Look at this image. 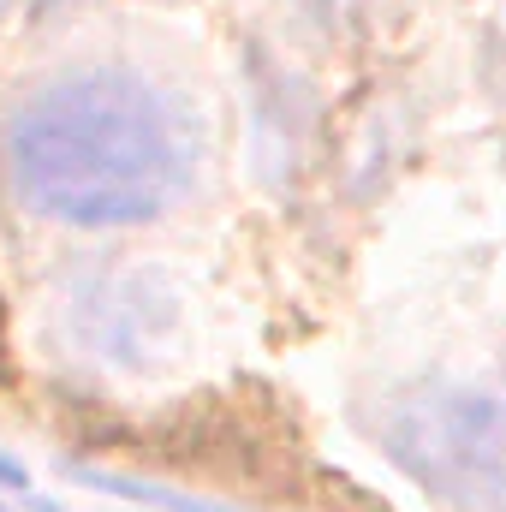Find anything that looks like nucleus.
I'll use <instances>...</instances> for the list:
<instances>
[{"mask_svg": "<svg viewBox=\"0 0 506 512\" xmlns=\"http://www.w3.org/2000/svg\"><path fill=\"white\" fill-rule=\"evenodd\" d=\"M381 453L447 512H506V387L429 382L393 387L370 417Z\"/></svg>", "mask_w": 506, "mask_h": 512, "instance_id": "nucleus-2", "label": "nucleus"}, {"mask_svg": "<svg viewBox=\"0 0 506 512\" xmlns=\"http://www.w3.org/2000/svg\"><path fill=\"white\" fill-rule=\"evenodd\" d=\"M6 6H12V0H0V12H6Z\"/></svg>", "mask_w": 506, "mask_h": 512, "instance_id": "nucleus-7", "label": "nucleus"}, {"mask_svg": "<svg viewBox=\"0 0 506 512\" xmlns=\"http://www.w3.org/2000/svg\"><path fill=\"white\" fill-rule=\"evenodd\" d=\"M0 376H6V310H0Z\"/></svg>", "mask_w": 506, "mask_h": 512, "instance_id": "nucleus-6", "label": "nucleus"}, {"mask_svg": "<svg viewBox=\"0 0 506 512\" xmlns=\"http://www.w3.org/2000/svg\"><path fill=\"white\" fill-rule=\"evenodd\" d=\"M0 489H12V495H30V477H24V465H18L12 453H0Z\"/></svg>", "mask_w": 506, "mask_h": 512, "instance_id": "nucleus-5", "label": "nucleus"}, {"mask_svg": "<svg viewBox=\"0 0 506 512\" xmlns=\"http://www.w3.org/2000/svg\"><path fill=\"white\" fill-rule=\"evenodd\" d=\"M60 334L90 370L149 376L179 358L185 298L155 268H90L60 292Z\"/></svg>", "mask_w": 506, "mask_h": 512, "instance_id": "nucleus-3", "label": "nucleus"}, {"mask_svg": "<svg viewBox=\"0 0 506 512\" xmlns=\"http://www.w3.org/2000/svg\"><path fill=\"white\" fill-rule=\"evenodd\" d=\"M197 167L191 108L137 66H72L6 120V173L30 215L60 227H143Z\"/></svg>", "mask_w": 506, "mask_h": 512, "instance_id": "nucleus-1", "label": "nucleus"}, {"mask_svg": "<svg viewBox=\"0 0 506 512\" xmlns=\"http://www.w3.org/2000/svg\"><path fill=\"white\" fill-rule=\"evenodd\" d=\"M84 483H96V489H114V495H126V501L167 507V512H227V507H209V501H185V495H173V489H143V483H126V477H96V471H84Z\"/></svg>", "mask_w": 506, "mask_h": 512, "instance_id": "nucleus-4", "label": "nucleus"}]
</instances>
